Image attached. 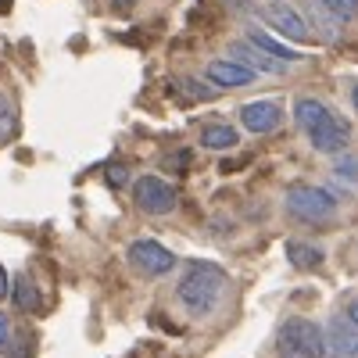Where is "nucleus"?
Returning <instances> with one entry per match:
<instances>
[{
    "label": "nucleus",
    "instance_id": "obj_10",
    "mask_svg": "<svg viewBox=\"0 0 358 358\" xmlns=\"http://www.w3.org/2000/svg\"><path fill=\"white\" fill-rule=\"evenodd\" d=\"M208 83L212 86H222V90H241V86H251L258 72H251L248 65L241 62H233V57H219V62L208 65Z\"/></svg>",
    "mask_w": 358,
    "mask_h": 358
},
{
    "label": "nucleus",
    "instance_id": "obj_4",
    "mask_svg": "<svg viewBox=\"0 0 358 358\" xmlns=\"http://www.w3.org/2000/svg\"><path fill=\"white\" fill-rule=\"evenodd\" d=\"M133 201L143 215H169V212H176L179 194L162 176H140L133 183Z\"/></svg>",
    "mask_w": 358,
    "mask_h": 358
},
{
    "label": "nucleus",
    "instance_id": "obj_18",
    "mask_svg": "<svg viewBox=\"0 0 358 358\" xmlns=\"http://www.w3.org/2000/svg\"><path fill=\"white\" fill-rule=\"evenodd\" d=\"M18 129V108L8 94H0V143H8Z\"/></svg>",
    "mask_w": 358,
    "mask_h": 358
},
{
    "label": "nucleus",
    "instance_id": "obj_25",
    "mask_svg": "<svg viewBox=\"0 0 358 358\" xmlns=\"http://www.w3.org/2000/svg\"><path fill=\"white\" fill-rule=\"evenodd\" d=\"M348 319H351V322H355V326H358V297H355V301H351V305H348Z\"/></svg>",
    "mask_w": 358,
    "mask_h": 358
},
{
    "label": "nucleus",
    "instance_id": "obj_2",
    "mask_svg": "<svg viewBox=\"0 0 358 358\" xmlns=\"http://www.w3.org/2000/svg\"><path fill=\"white\" fill-rule=\"evenodd\" d=\"M276 355L280 358H326V334H322V326L305 319V315L283 319L280 334H276Z\"/></svg>",
    "mask_w": 358,
    "mask_h": 358
},
{
    "label": "nucleus",
    "instance_id": "obj_16",
    "mask_svg": "<svg viewBox=\"0 0 358 358\" xmlns=\"http://www.w3.org/2000/svg\"><path fill=\"white\" fill-rule=\"evenodd\" d=\"M172 94H179L190 104H201V101H212L215 97V86H208L201 79H172Z\"/></svg>",
    "mask_w": 358,
    "mask_h": 358
},
{
    "label": "nucleus",
    "instance_id": "obj_6",
    "mask_svg": "<svg viewBox=\"0 0 358 358\" xmlns=\"http://www.w3.org/2000/svg\"><path fill=\"white\" fill-rule=\"evenodd\" d=\"M308 143L315 147L319 155H344L348 151V143H351V126H348V118L341 115H326L322 122L308 133Z\"/></svg>",
    "mask_w": 358,
    "mask_h": 358
},
{
    "label": "nucleus",
    "instance_id": "obj_20",
    "mask_svg": "<svg viewBox=\"0 0 358 358\" xmlns=\"http://www.w3.org/2000/svg\"><path fill=\"white\" fill-rule=\"evenodd\" d=\"M334 176H341L344 183H358V155H337L334 162Z\"/></svg>",
    "mask_w": 358,
    "mask_h": 358
},
{
    "label": "nucleus",
    "instance_id": "obj_5",
    "mask_svg": "<svg viewBox=\"0 0 358 358\" xmlns=\"http://www.w3.org/2000/svg\"><path fill=\"white\" fill-rule=\"evenodd\" d=\"M126 258H129V265L136 268V273H143V276H169L172 268H176V255L165 244H158V241H133L129 251H126Z\"/></svg>",
    "mask_w": 358,
    "mask_h": 358
},
{
    "label": "nucleus",
    "instance_id": "obj_11",
    "mask_svg": "<svg viewBox=\"0 0 358 358\" xmlns=\"http://www.w3.org/2000/svg\"><path fill=\"white\" fill-rule=\"evenodd\" d=\"M233 62H241V65H248L251 72H268V76H283V69H287V62H280V57H273V54H265V50H258L255 43H233Z\"/></svg>",
    "mask_w": 358,
    "mask_h": 358
},
{
    "label": "nucleus",
    "instance_id": "obj_12",
    "mask_svg": "<svg viewBox=\"0 0 358 358\" xmlns=\"http://www.w3.org/2000/svg\"><path fill=\"white\" fill-rule=\"evenodd\" d=\"M326 115H330V108H326L322 101H315V97H297L294 101V122H297V129H301L305 136L322 122Z\"/></svg>",
    "mask_w": 358,
    "mask_h": 358
},
{
    "label": "nucleus",
    "instance_id": "obj_9",
    "mask_svg": "<svg viewBox=\"0 0 358 358\" xmlns=\"http://www.w3.org/2000/svg\"><path fill=\"white\" fill-rule=\"evenodd\" d=\"M265 22L273 25L280 36H287V40H294V43H305V40H308V22L297 15L294 8H287L283 0H273V4H268Z\"/></svg>",
    "mask_w": 358,
    "mask_h": 358
},
{
    "label": "nucleus",
    "instance_id": "obj_27",
    "mask_svg": "<svg viewBox=\"0 0 358 358\" xmlns=\"http://www.w3.org/2000/svg\"><path fill=\"white\" fill-rule=\"evenodd\" d=\"M11 11V0H0V15H8Z\"/></svg>",
    "mask_w": 358,
    "mask_h": 358
},
{
    "label": "nucleus",
    "instance_id": "obj_14",
    "mask_svg": "<svg viewBox=\"0 0 358 358\" xmlns=\"http://www.w3.org/2000/svg\"><path fill=\"white\" fill-rule=\"evenodd\" d=\"M322 248L308 244V241H287V262L294 268H319L322 265Z\"/></svg>",
    "mask_w": 358,
    "mask_h": 358
},
{
    "label": "nucleus",
    "instance_id": "obj_19",
    "mask_svg": "<svg viewBox=\"0 0 358 358\" xmlns=\"http://www.w3.org/2000/svg\"><path fill=\"white\" fill-rule=\"evenodd\" d=\"M319 4L330 11L337 22H351L358 15V0H319Z\"/></svg>",
    "mask_w": 358,
    "mask_h": 358
},
{
    "label": "nucleus",
    "instance_id": "obj_23",
    "mask_svg": "<svg viewBox=\"0 0 358 358\" xmlns=\"http://www.w3.org/2000/svg\"><path fill=\"white\" fill-rule=\"evenodd\" d=\"M8 341H11V326H8V315L0 312V348H4Z\"/></svg>",
    "mask_w": 358,
    "mask_h": 358
},
{
    "label": "nucleus",
    "instance_id": "obj_8",
    "mask_svg": "<svg viewBox=\"0 0 358 358\" xmlns=\"http://www.w3.org/2000/svg\"><path fill=\"white\" fill-rule=\"evenodd\" d=\"M280 122H283L280 101H251V104L241 108V126L248 133H258V136L273 133V129H280Z\"/></svg>",
    "mask_w": 358,
    "mask_h": 358
},
{
    "label": "nucleus",
    "instance_id": "obj_3",
    "mask_svg": "<svg viewBox=\"0 0 358 358\" xmlns=\"http://www.w3.org/2000/svg\"><path fill=\"white\" fill-rule=\"evenodd\" d=\"M287 212L301 222H330L337 215V197L322 187L294 183L287 190Z\"/></svg>",
    "mask_w": 358,
    "mask_h": 358
},
{
    "label": "nucleus",
    "instance_id": "obj_17",
    "mask_svg": "<svg viewBox=\"0 0 358 358\" xmlns=\"http://www.w3.org/2000/svg\"><path fill=\"white\" fill-rule=\"evenodd\" d=\"M248 43H255L258 50H265V54H273V57H280V62H297V57H301V54H297V50H290V47H283V43H276L273 36H265L262 33V29H251V33H248Z\"/></svg>",
    "mask_w": 358,
    "mask_h": 358
},
{
    "label": "nucleus",
    "instance_id": "obj_7",
    "mask_svg": "<svg viewBox=\"0 0 358 358\" xmlns=\"http://www.w3.org/2000/svg\"><path fill=\"white\" fill-rule=\"evenodd\" d=\"M326 358H358V326L344 315L326 322Z\"/></svg>",
    "mask_w": 358,
    "mask_h": 358
},
{
    "label": "nucleus",
    "instance_id": "obj_22",
    "mask_svg": "<svg viewBox=\"0 0 358 358\" xmlns=\"http://www.w3.org/2000/svg\"><path fill=\"white\" fill-rule=\"evenodd\" d=\"M169 165H176V172H183V169L190 165V151H176V155L169 158Z\"/></svg>",
    "mask_w": 358,
    "mask_h": 358
},
{
    "label": "nucleus",
    "instance_id": "obj_1",
    "mask_svg": "<svg viewBox=\"0 0 358 358\" xmlns=\"http://www.w3.org/2000/svg\"><path fill=\"white\" fill-rule=\"evenodd\" d=\"M226 283L229 280H226V273L219 265H212V262H190L183 280L176 283V301L187 308V315L208 319L219 308L222 294H226Z\"/></svg>",
    "mask_w": 358,
    "mask_h": 358
},
{
    "label": "nucleus",
    "instance_id": "obj_21",
    "mask_svg": "<svg viewBox=\"0 0 358 358\" xmlns=\"http://www.w3.org/2000/svg\"><path fill=\"white\" fill-rule=\"evenodd\" d=\"M104 176H108L111 187H126V183H129V169H126V165H108Z\"/></svg>",
    "mask_w": 358,
    "mask_h": 358
},
{
    "label": "nucleus",
    "instance_id": "obj_13",
    "mask_svg": "<svg viewBox=\"0 0 358 358\" xmlns=\"http://www.w3.org/2000/svg\"><path fill=\"white\" fill-rule=\"evenodd\" d=\"M236 143H241V133L226 122H212L201 129V147H208V151H233Z\"/></svg>",
    "mask_w": 358,
    "mask_h": 358
},
{
    "label": "nucleus",
    "instance_id": "obj_26",
    "mask_svg": "<svg viewBox=\"0 0 358 358\" xmlns=\"http://www.w3.org/2000/svg\"><path fill=\"white\" fill-rule=\"evenodd\" d=\"M351 104H355V111H358V83L351 86Z\"/></svg>",
    "mask_w": 358,
    "mask_h": 358
},
{
    "label": "nucleus",
    "instance_id": "obj_24",
    "mask_svg": "<svg viewBox=\"0 0 358 358\" xmlns=\"http://www.w3.org/2000/svg\"><path fill=\"white\" fill-rule=\"evenodd\" d=\"M11 294V280H8V273H4V265H0V301Z\"/></svg>",
    "mask_w": 358,
    "mask_h": 358
},
{
    "label": "nucleus",
    "instance_id": "obj_15",
    "mask_svg": "<svg viewBox=\"0 0 358 358\" xmlns=\"http://www.w3.org/2000/svg\"><path fill=\"white\" fill-rule=\"evenodd\" d=\"M11 297H15V308L18 312H40L43 308V294L36 290V283L29 280V276H15Z\"/></svg>",
    "mask_w": 358,
    "mask_h": 358
}]
</instances>
